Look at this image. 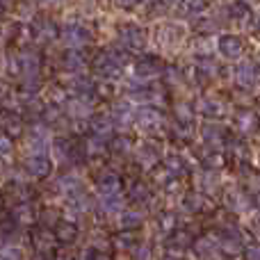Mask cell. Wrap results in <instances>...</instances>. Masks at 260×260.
<instances>
[{
    "instance_id": "42",
    "label": "cell",
    "mask_w": 260,
    "mask_h": 260,
    "mask_svg": "<svg viewBox=\"0 0 260 260\" xmlns=\"http://www.w3.org/2000/svg\"><path fill=\"white\" fill-rule=\"evenodd\" d=\"M165 260H178V258H174V256H167Z\"/></svg>"
},
{
    "instance_id": "23",
    "label": "cell",
    "mask_w": 260,
    "mask_h": 260,
    "mask_svg": "<svg viewBox=\"0 0 260 260\" xmlns=\"http://www.w3.org/2000/svg\"><path fill=\"white\" fill-rule=\"evenodd\" d=\"M197 67H199V73H206V76H215L217 73V62L212 57H208V55H199Z\"/></svg>"
},
{
    "instance_id": "11",
    "label": "cell",
    "mask_w": 260,
    "mask_h": 260,
    "mask_svg": "<svg viewBox=\"0 0 260 260\" xmlns=\"http://www.w3.org/2000/svg\"><path fill=\"white\" fill-rule=\"evenodd\" d=\"M160 71H162V62L157 57H151V55L142 57L135 64V76L137 78H151V76H157Z\"/></svg>"
},
{
    "instance_id": "26",
    "label": "cell",
    "mask_w": 260,
    "mask_h": 260,
    "mask_svg": "<svg viewBox=\"0 0 260 260\" xmlns=\"http://www.w3.org/2000/svg\"><path fill=\"white\" fill-rule=\"evenodd\" d=\"M174 114H176V119H178V123L180 126H192V119H194V114H192V110L187 108V105H176V110H174Z\"/></svg>"
},
{
    "instance_id": "6",
    "label": "cell",
    "mask_w": 260,
    "mask_h": 260,
    "mask_svg": "<svg viewBox=\"0 0 260 260\" xmlns=\"http://www.w3.org/2000/svg\"><path fill=\"white\" fill-rule=\"evenodd\" d=\"M135 126L144 133H151L162 126V117L155 108H137L135 110Z\"/></svg>"
},
{
    "instance_id": "28",
    "label": "cell",
    "mask_w": 260,
    "mask_h": 260,
    "mask_svg": "<svg viewBox=\"0 0 260 260\" xmlns=\"http://www.w3.org/2000/svg\"><path fill=\"white\" fill-rule=\"evenodd\" d=\"M215 247L217 244L215 242H210L208 238H201V240H197V244H194V249H197L201 256H210L212 251H215Z\"/></svg>"
},
{
    "instance_id": "44",
    "label": "cell",
    "mask_w": 260,
    "mask_h": 260,
    "mask_svg": "<svg viewBox=\"0 0 260 260\" xmlns=\"http://www.w3.org/2000/svg\"><path fill=\"white\" fill-rule=\"evenodd\" d=\"M256 203H258V208H260V197H258V201H256Z\"/></svg>"
},
{
    "instance_id": "16",
    "label": "cell",
    "mask_w": 260,
    "mask_h": 260,
    "mask_svg": "<svg viewBox=\"0 0 260 260\" xmlns=\"http://www.w3.org/2000/svg\"><path fill=\"white\" fill-rule=\"evenodd\" d=\"M157 155H160V151H157V148L153 146V144H144V146H139V148H137V160L142 162L144 167L155 165Z\"/></svg>"
},
{
    "instance_id": "21",
    "label": "cell",
    "mask_w": 260,
    "mask_h": 260,
    "mask_svg": "<svg viewBox=\"0 0 260 260\" xmlns=\"http://www.w3.org/2000/svg\"><path fill=\"white\" fill-rule=\"evenodd\" d=\"M226 199H229V201H226V203H229V206L233 208V210H238V212H244V210H247V208H249L247 197H244V194L240 192V189H231V192H229V197H226Z\"/></svg>"
},
{
    "instance_id": "20",
    "label": "cell",
    "mask_w": 260,
    "mask_h": 260,
    "mask_svg": "<svg viewBox=\"0 0 260 260\" xmlns=\"http://www.w3.org/2000/svg\"><path fill=\"white\" fill-rule=\"evenodd\" d=\"M203 139H206V144H210L212 148H217L224 142V130L219 126H206L203 128Z\"/></svg>"
},
{
    "instance_id": "41",
    "label": "cell",
    "mask_w": 260,
    "mask_h": 260,
    "mask_svg": "<svg viewBox=\"0 0 260 260\" xmlns=\"http://www.w3.org/2000/svg\"><path fill=\"white\" fill-rule=\"evenodd\" d=\"M251 226H253V233L260 235V217H256V219L251 221Z\"/></svg>"
},
{
    "instance_id": "14",
    "label": "cell",
    "mask_w": 260,
    "mask_h": 260,
    "mask_svg": "<svg viewBox=\"0 0 260 260\" xmlns=\"http://www.w3.org/2000/svg\"><path fill=\"white\" fill-rule=\"evenodd\" d=\"M235 128H240L242 133H251L258 128V117L253 110H240L235 114Z\"/></svg>"
},
{
    "instance_id": "35",
    "label": "cell",
    "mask_w": 260,
    "mask_h": 260,
    "mask_svg": "<svg viewBox=\"0 0 260 260\" xmlns=\"http://www.w3.org/2000/svg\"><path fill=\"white\" fill-rule=\"evenodd\" d=\"M201 189H215L217 185V174H210V171H206V174L201 176Z\"/></svg>"
},
{
    "instance_id": "37",
    "label": "cell",
    "mask_w": 260,
    "mask_h": 260,
    "mask_svg": "<svg viewBox=\"0 0 260 260\" xmlns=\"http://www.w3.org/2000/svg\"><path fill=\"white\" fill-rule=\"evenodd\" d=\"M128 148H130V139H128V137L114 139V151H117V153H126Z\"/></svg>"
},
{
    "instance_id": "22",
    "label": "cell",
    "mask_w": 260,
    "mask_h": 260,
    "mask_svg": "<svg viewBox=\"0 0 260 260\" xmlns=\"http://www.w3.org/2000/svg\"><path fill=\"white\" fill-rule=\"evenodd\" d=\"M71 89L73 91H78V94H89L91 89H94V82L89 80L87 76H82V73H78L76 78H73V82H71Z\"/></svg>"
},
{
    "instance_id": "3",
    "label": "cell",
    "mask_w": 260,
    "mask_h": 260,
    "mask_svg": "<svg viewBox=\"0 0 260 260\" xmlns=\"http://www.w3.org/2000/svg\"><path fill=\"white\" fill-rule=\"evenodd\" d=\"M121 64H123V57H119L117 50H103V53H99V57H96L94 69L101 76H114V73L121 71Z\"/></svg>"
},
{
    "instance_id": "45",
    "label": "cell",
    "mask_w": 260,
    "mask_h": 260,
    "mask_svg": "<svg viewBox=\"0 0 260 260\" xmlns=\"http://www.w3.org/2000/svg\"><path fill=\"white\" fill-rule=\"evenodd\" d=\"M258 30H260V21H258Z\"/></svg>"
},
{
    "instance_id": "27",
    "label": "cell",
    "mask_w": 260,
    "mask_h": 260,
    "mask_svg": "<svg viewBox=\"0 0 260 260\" xmlns=\"http://www.w3.org/2000/svg\"><path fill=\"white\" fill-rule=\"evenodd\" d=\"M167 171L178 176V174H183V171H187V167H185V162L180 160V155H169L167 157Z\"/></svg>"
},
{
    "instance_id": "17",
    "label": "cell",
    "mask_w": 260,
    "mask_h": 260,
    "mask_svg": "<svg viewBox=\"0 0 260 260\" xmlns=\"http://www.w3.org/2000/svg\"><path fill=\"white\" fill-rule=\"evenodd\" d=\"M35 27H37V37H41V39H55L57 37V27H55L53 21H48V18H37L35 21Z\"/></svg>"
},
{
    "instance_id": "43",
    "label": "cell",
    "mask_w": 260,
    "mask_h": 260,
    "mask_svg": "<svg viewBox=\"0 0 260 260\" xmlns=\"http://www.w3.org/2000/svg\"><path fill=\"white\" fill-rule=\"evenodd\" d=\"M0 208H3V194H0Z\"/></svg>"
},
{
    "instance_id": "13",
    "label": "cell",
    "mask_w": 260,
    "mask_h": 260,
    "mask_svg": "<svg viewBox=\"0 0 260 260\" xmlns=\"http://www.w3.org/2000/svg\"><path fill=\"white\" fill-rule=\"evenodd\" d=\"M197 110L206 117H221L224 114V105L217 99H210V96H203V99L197 101Z\"/></svg>"
},
{
    "instance_id": "1",
    "label": "cell",
    "mask_w": 260,
    "mask_h": 260,
    "mask_svg": "<svg viewBox=\"0 0 260 260\" xmlns=\"http://www.w3.org/2000/svg\"><path fill=\"white\" fill-rule=\"evenodd\" d=\"M155 41L157 46H160L162 50H174L176 46L180 44V39H183V27L178 25V23H162V25H157V32H155Z\"/></svg>"
},
{
    "instance_id": "18",
    "label": "cell",
    "mask_w": 260,
    "mask_h": 260,
    "mask_svg": "<svg viewBox=\"0 0 260 260\" xmlns=\"http://www.w3.org/2000/svg\"><path fill=\"white\" fill-rule=\"evenodd\" d=\"M55 233H57V238L62 240V242H73V240L78 238V226L73 224V221H59Z\"/></svg>"
},
{
    "instance_id": "40",
    "label": "cell",
    "mask_w": 260,
    "mask_h": 260,
    "mask_svg": "<svg viewBox=\"0 0 260 260\" xmlns=\"http://www.w3.org/2000/svg\"><path fill=\"white\" fill-rule=\"evenodd\" d=\"M85 260H108V258H105L101 251H94V249H89V251L85 253Z\"/></svg>"
},
{
    "instance_id": "19",
    "label": "cell",
    "mask_w": 260,
    "mask_h": 260,
    "mask_svg": "<svg viewBox=\"0 0 260 260\" xmlns=\"http://www.w3.org/2000/svg\"><path fill=\"white\" fill-rule=\"evenodd\" d=\"M21 69H23V73H25V76L35 78L37 73H39V57H37V55H32V53L21 55Z\"/></svg>"
},
{
    "instance_id": "10",
    "label": "cell",
    "mask_w": 260,
    "mask_h": 260,
    "mask_svg": "<svg viewBox=\"0 0 260 260\" xmlns=\"http://www.w3.org/2000/svg\"><path fill=\"white\" fill-rule=\"evenodd\" d=\"M119 189H121V178L112 171H105L99 176V192L101 197H117Z\"/></svg>"
},
{
    "instance_id": "32",
    "label": "cell",
    "mask_w": 260,
    "mask_h": 260,
    "mask_svg": "<svg viewBox=\"0 0 260 260\" xmlns=\"http://www.w3.org/2000/svg\"><path fill=\"white\" fill-rule=\"evenodd\" d=\"M0 260H23V253L16 247H3L0 249Z\"/></svg>"
},
{
    "instance_id": "30",
    "label": "cell",
    "mask_w": 260,
    "mask_h": 260,
    "mask_svg": "<svg viewBox=\"0 0 260 260\" xmlns=\"http://www.w3.org/2000/svg\"><path fill=\"white\" fill-rule=\"evenodd\" d=\"M130 197L137 199V201H148V187L142 183H135L133 187H130Z\"/></svg>"
},
{
    "instance_id": "33",
    "label": "cell",
    "mask_w": 260,
    "mask_h": 260,
    "mask_svg": "<svg viewBox=\"0 0 260 260\" xmlns=\"http://www.w3.org/2000/svg\"><path fill=\"white\" fill-rule=\"evenodd\" d=\"M244 260H260V242H251L244 247Z\"/></svg>"
},
{
    "instance_id": "7",
    "label": "cell",
    "mask_w": 260,
    "mask_h": 260,
    "mask_svg": "<svg viewBox=\"0 0 260 260\" xmlns=\"http://www.w3.org/2000/svg\"><path fill=\"white\" fill-rule=\"evenodd\" d=\"M217 50L224 55L226 59H238L244 53V44L238 35H221L217 41Z\"/></svg>"
},
{
    "instance_id": "29",
    "label": "cell",
    "mask_w": 260,
    "mask_h": 260,
    "mask_svg": "<svg viewBox=\"0 0 260 260\" xmlns=\"http://www.w3.org/2000/svg\"><path fill=\"white\" fill-rule=\"evenodd\" d=\"M14 219L16 221H30L32 219V210L27 208V203H18L14 208Z\"/></svg>"
},
{
    "instance_id": "15",
    "label": "cell",
    "mask_w": 260,
    "mask_h": 260,
    "mask_svg": "<svg viewBox=\"0 0 260 260\" xmlns=\"http://www.w3.org/2000/svg\"><path fill=\"white\" fill-rule=\"evenodd\" d=\"M0 128H5V133H12V135H18L23 130V121L16 112H0Z\"/></svg>"
},
{
    "instance_id": "2",
    "label": "cell",
    "mask_w": 260,
    "mask_h": 260,
    "mask_svg": "<svg viewBox=\"0 0 260 260\" xmlns=\"http://www.w3.org/2000/svg\"><path fill=\"white\" fill-rule=\"evenodd\" d=\"M119 41L130 50H142L144 44H146V35H144V30L139 25H135V23H123V25L119 27Z\"/></svg>"
},
{
    "instance_id": "8",
    "label": "cell",
    "mask_w": 260,
    "mask_h": 260,
    "mask_svg": "<svg viewBox=\"0 0 260 260\" xmlns=\"http://www.w3.org/2000/svg\"><path fill=\"white\" fill-rule=\"evenodd\" d=\"M27 146H30L32 155H46V151H48V130L41 126L30 128V133H27Z\"/></svg>"
},
{
    "instance_id": "25",
    "label": "cell",
    "mask_w": 260,
    "mask_h": 260,
    "mask_svg": "<svg viewBox=\"0 0 260 260\" xmlns=\"http://www.w3.org/2000/svg\"><path fill=\"white\" fill-rule=\"evenodd\" d=\"M64 67L69 69V71H80L82 67H85V57H82V53H69L67 57H64Z\"/></svg>"
},
{
    "instance_id": "9",
    "label": "cell",
    "mask_w": 260,
    "mask_h": 260,
    "mask_svg": "<svg viewBox=\"0 0 260 260\" xmlns=\"http://www.w3.org/2000/svg\"><path fill=\"white\" fill-rule=\"evenodd\" d=\"M50 169H53V165L46 155H30L25 160V171L35 178H46L50 174Z\"/></svg>"
},
{
    "instance_id": "12",
    "label": "cell",
    "mask_w": 260,
    "mask_h": 260,
    "mask_svg": "<svg viewBox=\"0 0 260 260\" xmlns=\"http://www.w3.org/2000/svg\"><path fill=\"white\" fill-rule=\"evenodd\" d=\"M64 112L71 114V117H76V119H87V117H91V101L82 99V96L71 99L67 103V110H64Z\"/></svg>"
},
{
    "instance_id": "24",
    "label": "cell",
    "mask_w": 260,
    "mask_h": 260,
    "mask_svg": "<svg viewBox=\"0 0 260 260\" xmlns=\"http://www.w3.org/2000/svg\"><path fill=\"white\" fill-rule=\"evenodd\" d=\"M119 224H121L123 229H137V226L142 224V215H139V212H135V210H123Z\"/></svg>"
},
{
    "instance_id": "36",
    "label": "cell",
    "mask_w": 260,
    "mask_h": 260,
    "mask_svg": "<svg viewBox=\"0 0 260 260\" xmlns=\"http://www.w3.org/2000/svg\"><path fill=\"white\" fill-rule=\"evenodd\" d=\"M135 260H153V251L148 244H144V247H139L137 251H135Z\"/></svg>"
},
{
    "instance_id": "34",
    "label": "cell",
    "mask_w": 260,
    "mask_h": 260,
    "mask_svg": "<svg viewBox=\"0 0 260 260\" xmlns=\"http://www.w3.org/2000/svg\"><path fill=\"white\" fill-rule=\"evenodd\" d=\"M203 206H206V203H203V199H201V197H192V194H189V197L185 199V208H187V210H192V212L201 210Z\"/></svg>"
},
{
    "instance_id": "38",
    "label": "cell",
    "mask_w": 260,
    "mask_h": 260,
    "mask_svg": "<svg viewBox=\"0 0 260 260\" xmlns=\"http://www.w3.org/2000/svg\"><path fill=\"white\" fill-rule=\"evenodd\" d=\"M9 151H12V142H9V137L5 133H0V155H5Z\"/></svg>"
},
{
    "instance_id": "31",
    "label": "cell",
    "mask_w": 260,
    "mask_h": 260,
    "mask_svg": "<svg viewBox=\"0 0 260 260\" xmlns=\"http://www.w3.org/2000/svg\"><path fill=\"white\" fill-rule=\"evenodd\" d=\"M101 206H103L105 212H119V210H121V201H119L117 197H103Z\"/></svg>"
},
{
    "instance_id": "5",
    "label": "cell",
    "mask_w": 260,
    "mask_h": 260,
    "mask_svg": "<svg viewBox=\"0 0 260 260\" xmlns=\"http://www.w3.org/2000/svg\"><path fill=\"white\" fill-rule=\"evenodd\" d=\"M235 80H238L240 87H244V89H251V87H256L260 82V71L256 67V62H251V59H244V62L238 64V69H235Z\"/></svg>"
},
{
    "instance_id": "39",
    "label": "cell",
    "mask_w": 260,
    "mask_h": 260,
    "mask_svg": "<svg viewBox=\"0 0 260 260\" xmlns=\"http://www.w3.org/2000/svg\"><path fill=\"white\" fill-rule=\"evenodd\" d=\"M160 224H162V229H165V231H171V229L176 226L174 215H169V212H167V215H162V221H160Z\"/></svg>"
},
{
    "instance_id": "4",
    "label": "cell",
    "mask_w": 260,
    "mask_h": 260,
    "mask_svg": "<svg viewBox=\"0 0 260 260\" xmlns=\"http://www.w3.org/2000/svg\"><path fill=\"white\" fill-rule=\"evenodd\" d=\"M91 39H94L91 32L87 30L85 25H80V23H71V25H67L62 32V41L67 46H71V48H82V46L89 44Z\"/></svg>"
}]
</instances>
